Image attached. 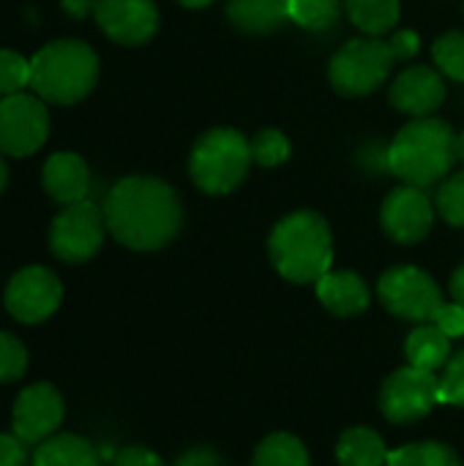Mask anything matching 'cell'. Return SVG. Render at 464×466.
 I'll use <instances>...</instances> for the list:
<instances>
[{
    "label": "cell",
    "mask_w": 464,
    "mask_h": 466,
    "mask_svg": "<svg viewBox=\"0 0 464 466\" xmlns=\"http://www.w3.org/2000/svg\"><path fill=\"white\" fill-rule=\"evenodd\" d=\"M101 210L112 238L134 251L164 248L183 227V205L175 188L145 175L115 183Z\"/></svg>",
    "instance_id": "1"
},
{
    "label": "cell",
    "mask_w": 464,
    "mask_h": 466,
    "mask_svg": "<svg viewBox=\"0 0 464 466\" xmlns=\"http://www.w3.org/2000/svg\"><path fill=\"white\" fill-rule=\"evenodd\" d=\"M268 257L276 273L293 284H317L334 262L328 221L314 210L284 216L268 238Z\"/></svg>",
    "instance_id": "2"
},
{
    "label": "cell",
    "mask_w": 464,
    "mask_h": 466,
    "mask_svg": "<svg viewBox=\"0 0 464 466\" xmlns=\"http://www.w3.org/2000/svg\"><path fill=\"white\" fill-rule=\"evenodd\" d=\"M388 169L407 186L429 188L457 167V131L440 117H416L386 150Z\"/></svg>",
    "instance_id": "3"
},
{
    "label": "cell",
    "mask_w": 464,
    "mask_h": 466,
    "mask_svg": "<svg viewBox=\"0 0 464 466\" xmlns=\"http://www.w3.org/2000/svg\"><path fill=\"white\" fill-rule=\"evenodd\" d=\"M98 82V55L77 38L52 41L30 60V87L41 101L77 104Z\"/></svg>",
    "instance_id": "4"
},
{
    "label": "cell",
    "mask_w": 464,
    "mask_h": 466,
    "mask_svg": "<svg viewBox=\"0 0 464 466\" xmlns=\"http://www.w3.org/2000/svg\"><path fill=\"white\" fill-rule=\"evenodd\" d=\"M252 145L235 128H211L202 134L189 158V175L194 186L211 197L232 194L249 175Z\"/></svg>",
    "instance_id": "5"
},
{
    "label": "cell",
    "mask_w": 464,
    "mask_h": 466,
    "mask_svg": "<svg viewBox=\"0 0 464 466\" xmlns=\"http://www.w3.org/2000/svg\"><path fill=\"white\" fill-rule=\"evenodd\" d=\"M394 60L397 57H394L388 41H380L375 35L353 38V41L342 44L336 49V55L331 57L328 79H331L334 90L342 96H350V98L369 96L388 79Z\"/></svg>",
    "instance_id": "6"
},
{
    "label": "cell",
    "mask_w": 464,
    "mask_h": 466,
    "mask_svg": "<svg viewBox=\"0 0 464 466\" xmlns=\"http://www.w3.org/2000/svg\"><path fill=\"white\" fill-rule=\"evenodd\" d=\"M377 298L394 317L416 325L432 322L435 311L443 306V292L438 281L416 265L386 270L377 281Z\"/></svg>",
    "instance_id": "7"
},
{
    "label": "cell",
    "mask_w": 464,
    "mask_h": 466,
    "mask_svg": "<svg viewBox=\"0 0 464 466\" xmlns=\"http://www.w3.org/2000/svg\"><path fill=\"white\" fill-rule=\"evenodd\" d=\"M104 232H107L104 210L96 202L82 199L66 205L63 213H57L49 229V248L57 259L68 265H79L98 254L104 243Z\"/></svg>",
    "instance_id": "8"
},
{
    "label": "cell",
    "mask_w": 464,
    "mask_h": 466,
    "mask_svg": "<svg viewBox=\"0 0 464 466\" xmlns=\"http://www.w3.org/2000/svg\"><path fill=\"white\" fill-rule=\"evenodd\" d=\"M440 404V377L416 366L397 369L380 388V412L397 423H418Z\"/></svg>",
    "instance_id": "9"
},
{
    "label": "cell",
    "mask_w": 464,
    "mask_h": 466,
    "mask_svg": "<svg viewBox=\"0 0 464 466\" xmlns=\"http://www.w3.org/2000/svg\"><path fill=\"white\" fill-rule=\"evenodd\" d=\"M49 134V115L41 98L14 93L0 101V153L25 158L36 153Z\"/></svg>",
    "instance_id": "10"
},
{
    "label": "cell",
    "mask_w": 464,
    "mask_h": 466,
    "mask_svg": "<svg viewBox=\"0 0 464 466\" xmlns=\"http://www.w3.org/2000/svg\"><path fill=\"white\" fill-rule=\"evenodd\" d=\"M63 300V284L60 279L41 265L22 268L11 276L5 287V309L14 319L25 325H36L49 319Z\"/></svg>",
    "instance_id": "11"
},
{
    "label": "cell",
    "mask_w": 464,
    "mask_h": 466,
    "mask_svg": "<svg viewBox=\"0 0 464 466\" xmlns=\"http://www.w3.org/2000/svg\"><path fill=\"white\" fill-rule=\"evenodd\" d=\"M435 213L438 208L429 199V194L418 186L405 183L402 188H394L386 197L380 208V224L394 243L416 246L429 235L435 224Z\"/></svg>",
    "instance_id": "12"
},
{
    "label": "cell",
    "mask_w": 464,
    "mask_h": 466,
    "mask_svg": "<svg viewBox=\"0 0 464 466\" xmlns=\"http://www.w3.org/2000/svg\"><path fill=\"white\" fill-rule=\"evenodd\" d=\"M66 404L63 396L49 382L27 385L11 410V434L19 437L25 445H41L44 440L55 437L57 426L63 423Z\"/></svg>",
    "instance_id": "13"
},
{
    "label": "cell",
    "mask_w": 464,
    "mask_h": 466,
    "mask_svg": "<svg viewBox=\"0 0 464 466\" xmlns=\"http://www.w3.org/2000/svg\"><path fill=\"white\" fill-rule=\"evenodd\" d=\"M93 16L104 35L123 46L148 44L159 30V8L153 0H96Z\"/></svg>",
    "instance_id": "14"
},
{
    "label": "cell",
    "mask_w": 464,
    "mask_h": 466,
    "mask_svg": "<svg viewBox=\"0 0 464 466\" xmlns=\"http://www.w3.org/2000/svg\"><path fill=\"white\" fill-rule=\"evenodd\" d=\"M388 98L410 117H429L446 101V79L432 66H410L394 79Z\"/></svg>",
    "instance_id": "15"
},
{
    "label": "cell",
    "mask_w": 464,
    "mask_h": 466,
    "mask_svg": "<svg viewBox=\"0 0 464 466\" xmlns=\"http://www.w3.org/2000/svg\"><path fill=\"white\" fill-rule=\"evenodd\" d=\"M44 188L60 205H74L88 199L90 172L77 153H52L44 164Z\"/></svg>",
    "instance_id": "16"
},
{
    "label": "cell",
    "mask_w": 464,
    "mask_h": 466,
    "mask_svg": "<svg viewBox=\"0 0 464 466\" xmlns=\"http://www.w3.org/2000/svg\"><path fill=\"white\" fill-rule=\"evenodd\" d=\"M314 287L320 303L336 317H358L369 309L372 300L366 281L353 270H328Z\"/></svg>",
    "instance_id": "17"
},
{
    "label": "cell",
    "mask_w": 464,
    "mask_h": 466,
    "mask_svg": "<svg viewBox=\"0 0 464 466\" xmlns=\"http://www.w3.org/2000/svg\"><path fill=\"white\" fill-rule=\"evenodd\" d=\"M227 19L243 33L263 35L290 19V0H227Z\"/></svg>",
    "instance_id": "18"
},
{
    "label": "cell",
    "mask_w": 464,
    "mask_h": 466,
    "mask_svg": "<svg viewBox=\"0 0 464 466\" xmlns=\"http://www.w3.org/2000/svg\"><path fill=\"white\" fill-rule=\"evenodd\" d=\"M405 355L410 366L424 369V371H443L446 363L451 360V339L432 322L418 325L405 344Z\"/></svg>",
    "instance_id": "19"
},
{
    "label": "cell",
    "mask_w": 464,
    "mask_h": 466,
    "mask_svg": "<svg viewBox=\"0 0 464 466\" xmlns=\"http://www.w3.org/2000/svg\"><path fill=\"white\" fill-rule=\"evenodd\" d=\"M30 466H101V459L88 440L77 434H55L36 448Z\"/></svg>",
    "instance_id": "20"
},
{
    "label": "cell",
    "mask_w": 464,
    "mask_h": 466,
    "mask_svg": "<svg viewBox=\"0 0 464 466\" xmlns=\"http://www.w3.org/2000/svg\"><path fill=\"white\" fill-rule=\"evenodd\" d=\"M391 451L386 448L383 437L366 426L347 429L336 442L339 466H388Z\"/></svg>",
    "instance_id": "21"
},
{
    "label": "cell",
    "mask_w": 464,
    "mask_h": 466,
    "mask_svg": "<svg viewBox=\"0 0 464 466\" xmlns=\"http://www.w3.org/2000/svg\"><path fill=\"white\" fill-rule=\"evenodd\" d=\"M342 3H345L350 22L375 38L394 30L399 22V14H402L399 0H342Z\"/></svg>",
    "instance_id": "22"
},
{
    "label": "cell",
    "mask_w": 464,
    "mask_h": 466,
    "mask_svg": "<svg viewBox=\"0 0 464 466\" xmlns=\"http://www.w3.org/2000/svg\"><path fill=\"white\" fill-rule=\"evenodd\" d=\"M252 466H312V461H309V451L298 437L279 431L257 445Z\"/></svg>",
    "instance_id": "23"
},
{
    "label": "cell",
    "mask_w": 464,
    "mask_h": 466,
    "mask_svg": "<svg viewBox=\"0 0 464 466\" xmlns=\"http://www.w3.org/2000/svg\"><path fill=\"white\" fill-rule=\"evenodd\" d=\"M342 0H290V22L304 30L323 33L342 19Z\"/></svg>",
    "instance_id": "24"
},
{
    "label": "cell",
    "mask_w": 464,
    "mask_h": 466,
    "mask_svg": "<svg viewBox=\"0 0 464 466\" xmlns=\"http://www.w3.org/2000/svg\"><path fill=\"white\" fill-rule=\"evenodd\" d=\"M388 466H462V459L443 442H413L391 451Z\"/></svg>",
    "instance_id": "25"
},
{
    "label": "cell",
    "mask_w": 464,
    "mask_h": 466,
    "mask_svg": "<svg viewBox=\"0 0 464 466\" xmlns=\"http://www.w3.org/2000/svg\"><path fill=\"white\" fill-rule=\"evenodd\" d=\"M432 57L440 74H446L449 79L464 82V33L462 30H451L446 35H440L432 46Z\"/></svg>",
    "instance_id": "26"
},
{
    "label": "cell",
    "mask_w": 464,
    "mask_h": 466,
    "mask_svg": "<svg viewBox=\"0 0 464 466\" xmlns=\"http://www.w3.org/2000/svg\"><path fill=\"white\" fill-rule=\"evenodd\" d=\"M435 208L440 213L443 221H449L451 227H464V169L451 172L438 194H435Z\"/></svg>",
    "instance_id": "27"
},
{
    "label": "cell",
    "mask_w": 464,
    "mask_h": 466,
    "mask_svg": "<svg viewBox=\"0 0 464 466\" xmlns=\"http://www.w3.org/2000/svg\"><path fill=\"white\" fill-rule=\"evenodd\" d=\"M249 145H252V158L260 167H279L290 158V139L279 128L257 131Z\"/></svg>",
    "instance_id": "28"
},
{
    "label": "cell",
    "mask_w": 464,
    "mask_h": 466,
    "mask_svg": "<svg viewBox=\"0 0 464 466\" xmlns=\"http://www.w3.org/2000/svg\"><path fill=\"white\" fill-rule=\"evenodd\" d=\"M30 85V60H25L19 52L0 49V96L22 93Z\"/></svg>",
    "instance_id": "29"
},
{
    "label": "cell",
    "mask_w": 464,
    "mask_h": 466,
    "mask_svg": "<svg viewBox=\"0 0 464 466\" xmlns=\"http://www.w3.org/2000/svg\"><path fill=\"white\" fill-rule=\"evenodd\" d=\"M27 371V350L19 339L0 330V382H16Z\"/></svg>",
    "instance_id": "30"
},
{
    "label": "cell",
    "mask_w": 464,
    "mask_h": 466,
    "mask_svg": "<svg viewBox=\"0 0 464 466\" xmlns=\"http://www.w3.org/2000/svg\"><path fill=\"white\" fill-rule=\"evenodd\" d=\"M440 404L464 407V347L451 355L440 374Z\"/></svg>",
    "instance_id": "31"
},
{
    "label": "cell",
    "mask_w": 464,
    "mask_h": 466,
    "mask_svg": "<svg viewBox=\"0 0 464 466\" xmlns=\"http://www.w3.org/2000/svg\"><path fill=\"white\" fill-rule=\"evenodd\" d=\"M432 325H438L449 339H462L464 336V306L462 303H443L435 317H432Z\"/></svg>",
    "instance_id": "32"
},
{
    "label": "cell",
    "mask_w": 464,
    "mask_h": 466,
    "mask_svg": "<svg viewBox=\"0 0 464 466\" xmlns=\"http://www.w3.org/2000/svg\"><path fill=\"white\" fill-rule=\"evenodd\" d=\"M27 445L14 434H0V466H27Z\"/></svg>",
    "instance_id": "33"
},
{
    "label": "cell",
    "mask_w": 464,
    "mask_h": 466,
    "mask_svg": "<svg viewBox=\"0 0 464 466\" xmlns=\"http://www.w3.org/2000/svg\"><path fill=\"white\" fill-rule=\"evenodd\" d=\"M388 46H391V52H394L397 60H413L418 55V49H421V38H418L416 30H407L405 27V30H397L391 35Z\"/></svg>",
    "instance_id": "34"
},
{
    "label": "cell",
    "mask_w": 464,
    "mask_h": 466,
    "mask_svg": "<svg viewBox=\"0 0 464 466\" xmlns=\"http://www.w3.org/2000/svg\"><path fill=\"white\" fill-rule=\"evenodd\" d=\"M115 466H167L150 448H142V445H131V448H123L118 456H115Z\"/></svg>",
    "instance_id": "35"
},
{
    "label": "cell",
    "mask_w": 464,
    "mask_h": 466,
    "mask_svg": "<svg viewBox=\"0 0 464 466\" xmlns=\"http://www.w3.org/2000/svg\"><path fill=\"white\" fill-rule=\"evenodd\" d=\"M175 466H224V461L213 448L197 445V448H189L186 453H180L175 459Z\"/></svg>",
    "instance_id": "36"
},
{
    "label": "cell",
    "mask_w": 464,
    "mask_h": 466,
    "mask_svg": "<svg viewBox=\"0 0 464 466\" xmlns=\"http://www.w3.org/2000/svg\"><path fill=\"white\" fill-rule=\"evenodd\" d=\"M63 8H66L71 16H88V14H93L96 0H63Z\"/></svg>",
    "instance_id": "37"
},
{
    "label": "cell",
    "mask_w": 464,
    "mask_h": 466,
    "mask_svg": "<svg viewBox=\"0 0 464 466\" xmlns=\"http://www.w3.org/2000/svg\"><path fill=\"white\" fill-rule=\"evenodd\" d=\"M451 298L464 306V265H459L451 276Z\"/></svg>",
    "instance_id": "38"
},
{
    "label": "cell",
    "mask_w": 464,
    "mask_h": 466,
    "mask_svg": "<svg viewBox=\"0 0 464 466\" xmlns=\"http://www.w3.org/2000/svg\"><path fill=\"white\" fill-rule=\"evenodd\" d=\"M180 5H186V8H205V5H211L213 0H178Z\"/></svg>",
    "instance_id": "39"
},
{
    "label": "cell",
    "mask_w": 464,
    "mask_h": 466,
    "mask_svg": "<svg viewBox=\"0 0 464 466\" xmlns=\"http://www.w3.org/2000/svg\"><path fill=\"white\" fill-rule=\"evenodd\" d=\"M457 161L464 167V131L457 134Z\"/></svg>",
    "instance_id": "40"
},
{
    "label": "cell",
    "mask_w": 464,
    "mask_h": 466,
    "mask_svg": "<svg viewBox=\"0 0 464 466\" xmlns=\"http://www.w3.org/2000/svg\"><path fill=\"white\" fill-rule=\"evenodd\" d=\"M5 183H8V169H5V161L0 158V194H3V188H5Z\"/></svg>",
    "instance_id": "41"
}]
</instances>
